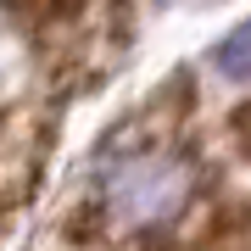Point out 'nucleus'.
I'll list each match as a JSON object with an SVG mask.
<instances>
[{
	"instance_id": "3",
	"label": "nucleus",
	"mask_w": 251,
	"mask_h": 251,
	"mask_svg": "<svg viewBox=\"0 0 251 251\" xmlns=\"http://www.w3.org/2000/svg\"><path fill=\"white\" fill-rule=\"evenodd\" d=\"M212 67L224 73V78H251V17L234 28V34H224L218 39V50H212Z\"/></svg>"
},
{
	"instance_id": "4",
	"label": "nucleus",
	"mask_w": 251,
	"mask_h": 251,
	"mask_svg": "<svg viewBox=\"0 0 251 251\" xmlns=\"http://www.w3.org/2000/svg\"><path fill=\"white\" fill-rule=\"evenodd\" d=\"M0 151H6V140H0ZM6 196H11V184H6V173H0V212H6ZM6 224V218H0Z\"/></svg>"
},
{
	"instance_id": "2",
	"label": "nucleus",
	"mask_w": 251,
	"mask_h": 251,
	"mask_svg": "<svg viewBox=\"0 0 251 251\" xmlns=\"http://www.w3.org/2000/svg\"><path fill=\"white\" fill-rule=\"evenodd\" d=\"M6 6L17 11V17H28L39 34H62V28H73V23L84 17L90 0H6Z\"/></svg>"
},
{
	"instance_id": "1",
	"label": "nucleus",
	"mask_w": 251,
	"mask_h": 251,
	"mask_svg": "<svg viewBox=\"0 0 251 251\" xmlns=\"http://www.w3.org/2000/svg\"><path fill=\"white\" fill-rule=\"evenodd\" d=\"M190 206H196V168L168 145H145V151L112 162V173L100 179L106 240H134L140 251H162V240L184 229Z\"/></svg>"
}]
</instances>
